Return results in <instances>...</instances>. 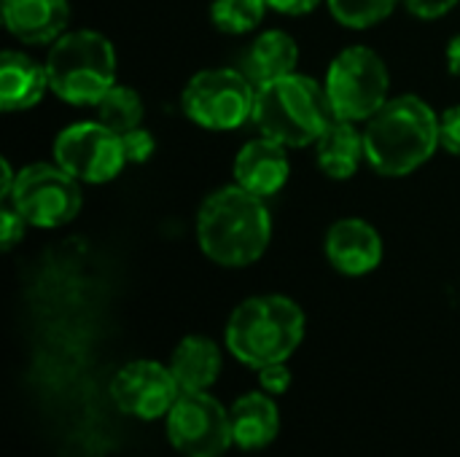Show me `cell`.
Masks as SVG:
<instances>
[{
	"mask_svg": "<svg viewBox=\"0 0 460 457\" xmlns=\"http://www.w3.org/2000/svg\"><path fill=\"white\" fill-rule=\"evenodd\" d=\"M402 3L418 19H442L458 5L460 0H402Z\"/></svg>",
	"mask_w": 460,
	"mask_h": 457,
	"instance_id": "4316f807",
	"label": "cell"
},
{
	"mask_svg": "<svg viewBox=\"0 0 460 457\" xmlns=\"http://www.w3.org/2000/svg\"><path fill=\"white\" fill-rule=\"evenodd\" d=\"M323 0H267L270 11H278L283 16H305L315 11Z\"/></svg>",
	"mask_w": 460,
	"mask_h": 457,
	"instance_id": "83f0119b",
	"label": "cell"
},
{
	"mask_svg": "<svg viewBox=\"0 0 460 457\" xmlns=\"http://www.w3.org/2000/svg\"><path fill=\"white\" fill-rule=\"evenodd\" d=\"M402 0H326L337 24L348 30H369L388 19Z\"/></svg>",
	"mask_w": 460,
	"mask_h": 457,
	"instance_id": "7402d4cb",
	"label": "cell"
},
{
	"mask_svg": "<svg viewBox=\"0 0 460 457\" xmlns=\"http://www.w3.org/2000/svg\"><path fill=\"white\" fill-rule=\"evenodd\" d=\"M267 11V0H213L210 22L216 30L226 35H245L264 22Z\"/></svg>",
	"mask_w": 460,
	"mask_h": 457,
	"instance_id": "44dd1931",
	"label": "cell"
},
{
	"mask_svg": "<svg viewBox=\"0 0 460 457\" xmlns=\"http://www.w3.org/2000/svg\"><path fill=\"white\" fill-rule=\"evenodd\" d=\"M256 83L237 67H208L189 78L181 108L189 121L210 132H229L253 119Z\"/></svg>",
	"mask_w": 460,
	"mask_h": 457,
	"instance_id": "52a82bcc",
	"label": "cell"
},
{
	"mask_svg": "<svg viewBox=\"0 0 460 457\" xmlns=\"http://www.w3.org/2000/svg\"><path fill=\"white\" fill-rule=\"evenodd\" d=\"M367 162L377 175L404 178L439 148V116L418 94L391 97L364 127Z\"/></svg>",
	"mask_w": 460,
	"mask_h": 457,
	"instance_id": "7a4b0ae2",
	"label": "cell"
},
{
	"mask_svg": "<svg viewBox=\"0 0 460 457\" xmlns=\"http://www.w3.org/2000/svg\"><path fill=\"white\" fill-rule=\"evenodd\" d=\"M121 145H124V154H127V164H143L156 151V140L146 127H135V129L124 132Z\"/></svg>",
	"mask_w": 460,
	"mask_h": 457,
	"instance_id": "603a6c76",
	"label": "cell"
},
{
	"mask_svg": "<svg viewBox=\"0 0 460 457\" xmlns=\"http://www.w3.org/2000/svg\"><path fill=\"white\" fill-rule=\"evenodd\" d=\"M232 175H234V183L243 186L245 191H251L261 199H270L291 178L288 151L283 143L259 135L237 151L234 164H232Z\"/></svg>",
	"mask_w": 460,
	"mask_h": 457,
	"instance_id": "4fadbf2b",
	"label": "cell"
},
{
	"mask_svg": "<svg viewBox=\"0 0 460 457\" xmlns=\"http://www.w3.org/2000/svg\"><path fill=\"white\" fill-rule=\"evenodd\" d=\"M54 162L86 186L113 180L127 167L121 135L102 121L67 124L54 140Z\"/></svg>",
	"mask_w": 460,
	"mask_h": 457,
	"instance_id": "9c48e42d",
	"label": "cell"
},
{
	"mask_svg": "<svg viewBox=\"0 0 460 457\" xmlns=\"http://www.w3.org/2000/svg\"><path fill=\"white\" fill-rule=\"evenodd\" d=\"M259 385L270 396H283L291 388V369L283 364H270L259 369Z\"/></svg>",
	"mask_w": 460,
	"mask_h": 457,
	"instance_id": "484cf974",
	"label": "cell"
},
{
	"mask_svg": "<svg viewBox=\"0 0 460 457\" xmlns=\"http://www.w3.org/2000/svg\"><path fill=\"white\" fill-rule=\"evenodd\" d=\"M81 186L57 162H35L16 172V183L3 202H11L32 229H59L81 213Z\"/></svg>",
	"mask_w": 460,
	"mask_h": 457,
	"instance_id": "ba28073f",
	"label": "cell"
},
{
	"mask_svg": "<svg viewBox=\"0 0 460 457\" xmlns=\"http://www.w3.org/2000/svg\"><path fill=\"white\" fill-rule=\"evenodd\" d=\"M364 159V129L356 121L332 119V124L315 140V162L332 180H350Z\"/></svg>",
	"mask_w": 460,
	"mask_h": 457,
	"instance_id": "2e32d148",
	"label": "cell"
},
{
	"mask_svg": "<svg viewBox=\"0 0 460 457\" xmlns=\"http://www.w3.org/2000/svg\"><path fill=\"white\" fill-rule=\"evenodd\" d=\"M197 240L202 253L226 269L256 264L272 240V215L267 199L243 186H221L205 197L197 213Z\"/></svg>",
	"mask_w": 460,
	"mask_h": 457,
	"instance_id": "6da1fadb",
	"label": "cell"
},
{
	"mask_svg": "<svg viewBox=\"0 0 460 457\" xmlns=\"http://www.w3.org/2000/svg\"><path fill=\"white\" fill-rule=\"evenodd\" d=\"M232 420V439L240 450H264L275 442L280 431V409L270 393L253 391L240 396L229 407Z\"/></svg>",
	"mask_w": 460,
	"mask_h": 457,
	"instance_id": "e0dca14e",
	"label": "cell"
},
{
	"mask_svg": "<svg viewBox=\"0 0 460 457\" xmlns=\"http://www.w3.org/2000/svg\"><path fill=\"white\" fill-rule=\"evenodd\" d=\"M323 89L334 119L367 124L391 100V73L375 48L353 43L329 62Z\"/></svg>",
	"mask_w": 460,
	"mask_h": 457,
	"instance_id": "8992f818",
	"label": "cell"
},
{
	"mask_svg": "<svg viewBox=\"0 0 460 457\" xmlns=\"http://www.w3.org/2000/svg\"><path fill=\"white\" fill-rule=\"evenodd\" d=\"M307 318L302 307L280 294H261L240 302L224 331L226 350L245 366L261 369L288 361L305 339Z\"/></svg>",
	"mask_w": 460,
	"mask_h": 457,
	"instance_id": "3957f363",
	"label": "cell"
},
{
	"mask_svg": "<svg viewBox=\"0 0 460 457\" xmlns=\"http://www.w3.org/2000/svg\"><path fill=\"white\" fill-rule=\"evenodd\" d=\"M221 364H224L221 347L210 337L189 334L175 345L167 366H170L181 393H186V391H208L218 380Z\"/></svg>",
	"mask_w": 460,
	"mask_h": 457,
	"instance_id": "d6986e66",
	"label": "cell"
},
{
	"mask_svg": "<svg viewBox=\"0 0 460 457\" xmlns=\"http://www.w3.org/2000/svg\"><path fill=\"white\" fill-rule=\"evenodd\" d=\"M49 89L46 65L24 51L5 48L0 57V110L16 113L38 105Z\"/></svg>",
	"mask_w": 460,
	"mask_h": 457,
	"instance_id": "9a60e30c",
	"label": "cell"
},
{
	"mask_svg": "<svg viewBox=\"0 0 460 457\" xmlns=\"http://www.w3.org/2000/svg\"><path fill=\"white\" fill-rule=\"evenodd\" d=\"M178 396H181V388L170 366L159 361H129L116 372L111 382L113 404L124 415L137 417V420L167 417Z\"/></svg>",
	"mask_w": 460,
	"mask_h": 457,
	"instance_id": "8fae6325",
	"label": "cell"
},
{
	"mask_svg": "<svg viewBox=\"0 0 460 457\" xmlns=\"http://www.w3.org/2000/svg\"><path fill=\"white\" fill-rule=\"evenodd\" d=\"M94 110H97V121H102L105 127H111L119 135H124L135 127H143V116H146V105H143L140 94L124 83H116L94 105Z\"/></svg>",
	"mask_w": 460,
	"mask_h": 457,
	"instance_id": "ffe728a7",
	"label": "cell"
},
{
	"mask_svg": "<svg viewBox=\"0 0 460 457\" xmlns=\"http://www.w3.org/2000/svg\"><path fill=\"white\" fill-rule=\"evenodd\" d=\"M334 113L323 83L305 73H291L256 89L253 127L259 135L283 143L286 148L315 145Z\"/></svg>",
	"mask_w": 460,
	"mask_h": 457,
	"instance_id": "277c9868",
	"label": "cell"
},
{
	"mask_svg": "<svg viewBox=\"0 0 460 457\" xmlns=\"http://www.w3.org/2000/svg\"><path fill=\"white\" fill-rule=\"evenodd\" d=\"M445 62H447V73H450V75H460V35H453V38L447 40Z\"/></svg>",
	"mask_w": 460,
	"mask_h": 457,
	"instance_id": "f1b7e54d",
	"label": "cell"
},
{
	"mask_svg": "<svg viewBox=\"0 0 460 457\" xmlns=\"http://www.w3.org/2000/svg\"><path fill=\"white\" fill-rule=\"evenodd\" d=\"M439 148L460 156V105L447 108L439 116Z\"/></svg>",
	"mask_w": 460,
	"mask_h": 457,
	"instance_id": "d4e9b609",
	"label": "cell"
},
{
	"mask_svg": "<svg viewBox=\"0 0 460 457\" xmlns=\"http://www.w3.org/2000/svg\"><path fill=\"white\" fill-rule=\"evenodd\" d=\"M323 250L329 264L348 277L369 275L383 261V237L364 218H340L329 226Z\"/></svg>",
	"mask_w": 460,
	"mask_h": 457,
	"instance_id": "7c38bea8",
	"label": "cell"
},
{
	"mask_svg": "<svg viewBox=\"0 0 460 457\" xmlns=\"http://www.w3.org/2000/svg\"><path fill=\"white\" fill-rule=\"evenodd\" d=\"M296 65H299V46L294 35L286 30L259 32L243 54V73L256 86L296 73Z\"/></svg>",
	"mask_w": 460,
	"mask_h": 457,
	"instance_id": "ac0fdd59",
	"label": "cell"
},
{
	"mask_svg": "<svg viewBox=\"0 0 460 457\" xmlns=\"http://www.w3.org/2000/svg\"><path fill=\"white\" fill-rule=\"evenodd\" d=\"M24 229H27V221L16 213V207L11 202H3V210H0V242H3V250H11L13 245H19L24 240Z\"/></svg>",
	"mask_w": 460,
	"mask_h": 457,
	"instance_id": "cb8c5ba5",
	"label": "cell"
},
{
	"mask_svg": "<svg viewBox=\"0 0 460 457\" xmlns=\"http://www.w3.org/2000/svg\"><path fill=\"white\" fill-rule=\"evenodd\" d=\"M49 89L67 105H97L116 81V48L97 30H67L46 54Z\"/></svg>",
	"mask_w": 460,
	"mask_h": 457,
	"instance_id": "5b68a950",
	"label": "cell"
},
{
	"mask_svg": "<svg viewBox=\"0 0 460 457\" xmlns=\"http://www.w3.org/2000/svg\"><path fill=\"white\" fill-rule=\"evenodd\" d=\"M5 30L27 46L54 43L67 32L70 3L67 0H3Z\"/></svg>",
	"mask_w": 460,
	"mask_h": 457,
	"instance_id": "5bb4252c",
	"label": "cell"
},
{
	"mask_svg": "<svg viewBox=\"0 0 460 457\" xmlns=\"http://www.w3.org/2000/svg\"><path fill=\"white\" fill-rule=\"evenodd\" d=\"M167 439L186 457H221L232 444L229 409L208 391H186L167 412Z\"/></svg>",
	"mask_w": 460,
	"mask_h": 457,
	"instance_id": "30bf717a",
	"label": "cell"
},
{
	"mask_svg": "<svg viewBox=\"0 0 460 457\" xmlns=\"http://www.w3.org/2000/svg\"><path fill=\"white\" fill-rule=\"evenodd\" d=\"M13 183H16V172H13V167H11V162L3 156V162H0V197H3V199H8Z\"/></svg>",
	"mask_w": 460,
	"mask_h": 457,
	"instance_id": "f546056e",
	"label": "cell"
}]
</instances>
